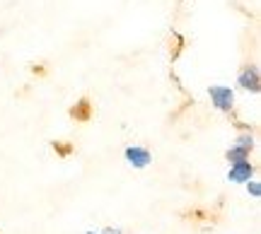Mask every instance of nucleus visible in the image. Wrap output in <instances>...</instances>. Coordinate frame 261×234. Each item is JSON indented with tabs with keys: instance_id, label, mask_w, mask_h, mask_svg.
Wrapping results in <instances>:
<instances>
[{
	"instance_id": "obj_1",
	"label": "nucleus",
	"mask_w": 261,
	"mask_h": 234,
	"mask_svg": "<svg viewBox=\"0 0 261 234\" xmlns=\"http://www.w3.org/2000/svg\"><path fill=\"white\" fill-rule=\"evenodd\" d=\"M208 97H211V104L220 113H230L234 109V90L232 87H225V84H213L208 90Z\"/></svg>"
},
{
	"instance_id": "obj_2",
	"label": "nucleus",
	"mask_w": 261,
	"mask_h": 234,
	"mask_svg": "<svg viewBox=\"0 0 261 234\" xmlns=\"http://www.w3.org/2000/svg\"><path fill=\"white\" fill-rule=\"evenodd\" d=\"M237 84L242 87L244 92H252V94H259L261 90V75H259V66L256 63H249L240 70L237 75Z\"/></svg>"
},
{
	"instance_id": "obj_3",
	"label": "nucleus",
	"mask_w": 261,
	"mask_h": 234,
	"mask_svg": "<svg viewBox=\"0 0 261 234\" xmlns=\"http://www.w3.org/2000/svg\"><path fill=\"white\" fill-rule=\"evenodd\" d=\"M126 162L133 169H145L152 162V152L148 148H140V145H130V148H126Z\"/></svg>"
},
{
	"instance_id": "obj_4",
	"label": "nucleus",
	"mask_w": 261,
	"mask_h": 234,
	"mask_svg": "<svg viewBox=\"0 0 261 234\" xmlns=\"http://www.w3.org/2000/svg\"><path fill=\"white\" fill-rule=\"evenodd\" d=\"M252 177H254V164L252 162H240V164H232V167H230V174H227V179H230L232 184H247Z\"/></svg>"
},
{
	"instance_id": "obj_5",
	"label": "nucleus",
	"mask_w": 261,
	"mask_h": 234,
	"mask_svg": "<svg viewBox=\"0 0 261 234\" xmlns=\"http://www.w3.org/2000/svg\"><path fill=\"white\" fill-rule=\"evenodd\" d=\"M227 162L230 164H240V162H249V152L242 150V148H237V145H232L230 150H227Z\"/></svg>"
},
{
	"instance_id": "obj_6",
	"label": "nucleus",
	"mask_w": 261,
	"mask_h": 234,
	"mask_svg": "<svg viewBox=\"0 0 261 234\" xmlns=\"http://www.w3.org/2000/svg\"><path fill=\"white\" fill-rule=\"evenodd\" d=\"M237 148H242V150L252 152L254 150V135L252 133H242V135H237V142H234Z\"/></svg>"
},
{
	"instance_id": "obj_7",
	"label": "nucleus",
	"mask_w": 261,
	"mask_h": 234,
	"mask_svg": "<svg viewBox=\"0 0 261 234\" xmlns=\"http://www.w3.org/2000/svg\"><path fill=\"white\" fill-rule=\"evenodd\" d=\"M247 191H249V196L252 198H259L261 196V184L256 181V179H249V181H247Z\"/></svg>"
},
{
	"instance_id": "obj_8",
	"label": "nucleus",
	"mask_w": 261,
	"mask_h": 234,
	"mask_svg": "<svg viewBox=\"0 0 261 234\" xmlns=\"http://www.w3.org/2000/svg\"><path fill=\"white\" fill-rule=\"evenodd\" d=\"M104 234H121V229H112L109 227V229H104Z\"/></svg>"
},
{
	"instance_id": "obj_9",
	"label": "nucleus",
	"mask_w": 261,
	"mask_h": 234,
	"mask_svg": "<svg viewBox=\"0 0 261 234\" xmlns=\"http://www.w3.org/2000/svg\"><path fill=\"white\" fill-rule=\"evenodd\" d=\"M85 234H97V232H85Z\"/></svg>"
}]
</instances>
